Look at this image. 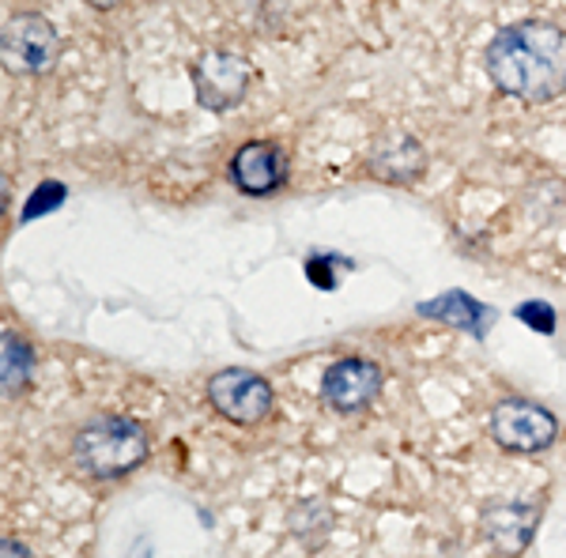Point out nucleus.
<instances>
[{
    "instance_id": "nucleus-1",
    "label": "nucleus",
    "mask_w": 566,
    "mask_h": 558,
    "mask_svg": "<svg viewBox=\"0 0 566 558\" xmlns=\"http://www.w3.org/2000/svg\"><path fill=\"white\" fill-rule=\"evenodd\" d=\"M488 72L510 98L552 103L566 91V31L544 20L502 27L488 45Z\"/></svg>"
},
{
    "instance_id": "nucleus-2",
    "label": "nucleus",
    "mask_w": 566,
    "mask_h": 558,
    "mask_svg": "<svg viewBox=\"0 0 566 558\" xmlns=\"http://www.w3.org/2000/svg\"><path fill=\"white\" fill-rule=\"evenodd\" d=\"M72 453H76L80 468L95 480H122L148 461V434L136 419L106 415L80 430Z\"/></svg>"
},
{
    "instance_id": "nucleus-3",
    "label": "nucleus",
    "mask_w": 566,
    "mask_h": 558,
    "mask_svg": "<svg viewBox=\"0 0 566 558\" xmlns=\"http://www.w3.org/2000/svg\"><path fill=\"white\" fill-rule=\"evenodd\" d=\"M57 53H61L57 31H53V23L45 20V15L23 12L4 23V34H0V57H4L8 72L39 76V72L53 69Z\"/></svg>"
},
{
    "instance_id": "nucleus-4",
    "label": "nucleus",
    "mask_w": 566,
    "mask_h": 558,
    "mask_svg": "<svg viewBox=\"0 0 566 558\" xmlns=\"http://www.w3.org/2000/svg\"><path fill=\"white\" fill-rule=\"evenodd\" d=\"M208 404H212L227 423L258 427L272 411V386L253 370H219L208 378Z\"/></svg>"
},
{
    "instance_id": "nucleus-5",
    "label": "nucleus",
    "mask_w": 566,
    "mask_h": 558,
    "mask_svg": "<svg viewBox=\"0 0 566 558\" xmlns=\"http://www.w3.org/2000/svg\"><path fill=\"white\" fill-rule=\"evenodd\" d=\"M491 438L502 445V450L510 453H541L547 445L555 442V434H559V423H555V415L541 404H533V400H522V397H510L502 400V404L491 411Z\"/></svg>"
},
{
    "instance_id": "nucleus-6",
    "label": "nucleus",
    "mask_w": 566,
    "mask_h": 558,
    "mask_svg": "<svg viewBox=\"0 0 566 558\" xmlns=\"http://www.w3.org/2000/svg\"><path fill=\"white\" fill-rule=\"evenodd\" d=\"M245 87H250V61L227 50H208L193 65V91L197 103L205 109H227L242 103Z\"/></svg>"
},
{
    "instance_id": "nucleus-7",
    "label": "nucleus",
    "mask_w": 566,
    "mask_h": 558,
    "mask_svg": "<svg viewBox=\"0 0 566 558\" xmlns=\"http://www.w3.org/2000/svg\"><path fill=\"white\" fill-rule=\"evenodd\" d=\"M381 389V370L378 362L370 359H359V355H352V359H340L333 362L325 370L322 378V397L328 408L336 411H359L367 408L374 397H378Z\"/></svg>"
},
{
    "instance_id": "nucleus-8",
    "label": "nucleus",
    "mask_w": 566,
    "mask_h": 558,
    "mask_svg": "<svg viewBox=\"0 0 566 558\" xmlns=\"http://www.w3.org/2000/svg\"><path fill=\"white\" fill-rule=\"evenodd\" d=\"M283 173H287V167H283V151L269 140L242 144L231 159V181L250 197H264V193H272V189H280Z\"/></svg>"
},
{
    "instance_id": "nucleus-9",
    "label": "nucleus",
    "mask_w": 566,
    "mask_h": 558,
    "mask_svg": "<svg viewBox=\"0 0 566 558\" xmlns=\"http://www.w3.org/2000/svg\"><path fill=\"white\" fill-rule=\"evenodd\" d=\"M536 517L541 506H525V502H499V506L483 509V536L491 539V547H499L502 555H522L528 551L536 536Z\"/></svg>"
},
{
    "instance_id": "nucleus-10",
    "label": "nucleus",
    "mask_w": 566,
    "mask_h": 558,
    "mask_svg": "<svg viewBox=\"0 0 566 558\" xmlns=\"http://www.w3.org/2000/svg\"><path fill=\"white\" fill-rule=\"evenodd\" d=\"M427 167L423 148L405 133H392L378 148L370 151V173L381 181H392V186H405V181H416Z\"/></svg>"
},
{
    "instance_id": "nucleus-11",
    "label": "nucleus",
    "mask_w": 566,
    "mask_h": 558,
    "mask_svg": "<svg viewBox=\"0 0 566 558\" xmlns=\"http://www.w3.org/2000/svg\"><path fill=\"white\" fill-rule=\"evenodd\" d=\"M423 317H442V322L458 325V328H469L472 336H483V325H488V306H480L476 298L461 295V291H450V295L434 298V302H423L419 306Z\"/></svg>"
},
{
    "instance_id": "nucleus-12",
    "label": "nucleus",
    "mask_w": 566,
    "mask_h": 558,
    "mask_svg": "<svg viewBox=\"0 0 566 558\" xmlns=\"http://www.w3.org/2000/svg\"><path fill=\"white\" fill-rule=\"evenodd\" d=\"M31 370H34V355L27 340H20L15 333H4V340H0V378H4L8 397H15L27 386Z\"/></svg>"
},
{
    "instance_id": "nucleus-13",
    "label": "nucleus",
    "mask_w": 566,
    "mask_h": 558,
    "mask_svg": "<svg viewBox=\"0 0 566 558\" xmlns=\"http://www.w3.org/2000/svg\"><path fill=\"white\" fill-rule=\"evenodd\" d=\"M65 204V186L61 181H42L39 189H34V197L27 200L23 208V219H39L42 212H53V208Z\"/></svg>"
},
{
    "instance_id": "nucleus-14",
    "label": "nucleus",
    "mask_w": 566,
    "mask_h": 558,
    "mask_svg": "<svg viewBox=\"0 0 566 558\" xmlns=\"http://www.w3.org/2000/svg\"><path fill=\"white\" fill-rule=\"evenodd\" d=\"M517 317H522L525 325L541 328V333H552L555 328V314H552V306H544V302H525V306L517 309Z\"/></svg>"
},
{
    "instance_id": "nucleus-15",
    "label": "nucleus",
    "mask_w": 566,
    "mask_h": 558,
    "mask_svg": "<svg viewBox=\"0 0 566 558\" xmlns=\"http://www.w3.org/2000/svg\"><path fill=\"white\" fill-rule=\"evenodd\" d=\"M333 261H336V257H317V261H310V264H306L310 280H314L317 287H325V291L336 283V280H333V272H328V264H333Z\"/></svg>"
},
{
    "instance_id": "nucleus-16",
    "label": "nucleus",
    "mask_w": 566,
    "mask_h": 558,
    "mask_svg": "<svg viewBox=\"0 0 566 558\" xmlns=\"http://www.w3.org/2000/svg\"><path fill=\"white\" fill-rule=\"evenodd\" d=\"M0 558H31L23 544H15V539H4V547H0Z\"/></svg>"
},
{
    "instance_id": "nucleus-17",
    "label": "nucleus",
    "mask_w": 566,
    "mask_h": 558,
    "mask_svg": "<svg viewBox=\"0 0 566 558\" xmlns=\"http://www.w3.org/2000/svg\"><path fill=\"white\" fill-rule=\"evenodd\" d=\"M91 8H98V12H106V8H117L122 0H87Z\"/></svg>"
}]
</instances>
